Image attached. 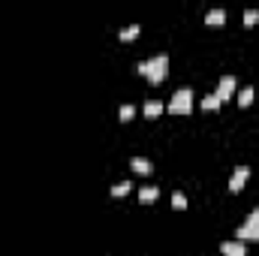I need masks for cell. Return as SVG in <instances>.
Listing matches in <instances>:
<instances>
[{"label":"cell","mask_w":259,"mask_h":256,"mask_svg":"<svg viewBox=\"0 0 259 256\" xmlns=\"http://www.w3.org/2000/svg\"><path fill=\"white\" fill-rule=\"evenodd\" d=\"M136 70H139L148 82L160 85L163 78H166V73H169V55H154L148 60H139V63H136Z\"/></svg>","instance_id":"6da1fadb"},{"label":"cell","mask_w":259,"mask_h":256,"mask_svg":"<svg viewBox=\"0 0 259 256\" xmlns=\"http://www.w3.org/2000/svg\"><path fill=\"white\" fill-rule=\"evenodd\" d=\"M166 109L172 115H190V112H193V90H190V88H178L172 93V100H169Z\"/></svg>","instance_id":"7a4b0ae2"},{"label":"cell","mask_w":259,"mask_h":256,"mask_svg":"<svg viewBox=\"0 0 259 256\" xmlns=\"http://www.w3.org/2000/svg\"><path fill=\"white\" fill-rule=\"evenodd\" d=\"M235 238L238 241H259V205L247 214V220L235 229Z\"/></svg>","instance_id":"3957f363"},{"label":"cell","mask_w":259,"mask_h":256,"mask_svg":"<svg viewBox=\"0 0 259 256\" xmlns=\"http://www.w3.org/2000/svg\"><path fill=\"white\" fill-rule=\"evenodd\" d=\"M235 88H238V82H235V75L232 73H229V75H223L220 78V85H217V100H220V103H226L229 97H235Z\"/></svg>","instance_id":"277c9868"},{"label":"cell","mask_w":259,"mask_h":256,"mask_svg":"<svg viewBox=\"0 0 259 256\" xmlns=\"http://www.w3.org/2000/svg\"><path fill=\"white\" fill-rule=\"evenodd\" d=\"M250 178V169L247 166H235V172H232V178H229V190L232 193H238L241 187H244V181Z\"/></svg>","instance_id":"5b68a950"},{"label":"cell","mask_w":259,"mask_h":256,"mask_svg":"<svg viewBox=\"0 0 259 256\" xmlns=\"http://www.w3.org/2000/svg\"><path fill=\"white\" fill-rule=\"evenodd\" d=\"M220 253L223 256H244V253H247V247H244V241H223Z\"/></svg>","instance_id":"8992f818"},{"label":"cell","mask_w":259,"mask_h":256,"mask_svg":"<svg viewBox=\"0 0 259 256\" xmlns=\"http://www.w3.org/2000/svg\"><path fill=\"white\" fill-rule=\"evenodd\" d=\"M223 21H226V9H223V6L208 9V15H205V24H208V28H220Z\"/></svg>","instance_id":"52a82bcc"},{"label":"cell","mask_w":259,"mask_h":256,"mask_svg":"<svg viewBox=\"0 0 259 256\" xmlns=\"http://www.w3.org/2000/svg\"><path fill=\"white\" fill-rule=\"evenodd\" d=\"M130 169H136L139 175H151L154 172V166H151V160H148V157H133L130 160Z\"/></svg>","instance_id":"ba28073f"},{"label":"cell","mask_w":259,"mask_h":256,"mask_svg":"<svg viewBox=\"0 0 259 256\" xmlns=\"http://www.w3.org/2000/svg\"><path fill=\"white\" fill-rule=\"evenodd\" d=\"M157 196H160V190H157L154 184H148V187H142V190H139V202H142V205H151V202H157Z\"/></svg>","instance_id":"9c48e42d"},{"label":"cell","mask_w":259,"mask_h":256,"mask_svg":"<svg viewBox=\"0 0 259 256\" xmlns=\"http://www.w3.org/2000/svg\"><path fill=\"white\" fill-rule=\"evenodd\" d=\"M163 109H166V105H163L160 100H148V103L142 105V112H145V118H157V115H163Z\"/></svg>","instance_id":"30bf717a"},{"label":"cell","mask_w":259,"mask_h":256,"mask_svg":"<svg viewBox=\"0 0 259 256\" xmlns=\"http://www.w3.org/2000/svg\"><path fill=\"white\" fill-rule=\"evenodd\" d=\"M202 109H205V112H217V109H220L217 93H205V97H202Z\"/></svg>","instance_id":"8fae6325"},{"label":"cell","mask_w":259,"mask_h":256,"mask_svg":"<svg viewBox=\"0 0 259 256\" xmlns=\"http://www.w3.org/2000/svg\"><path fill=\"white\" fill-rule=\"evenodd\" d=\"M139 30H142L139 24H127V28H121V30H118V36L127 43V39H136V36H139Z\"/></svg>","instance_id":"7c38bea8"},{"label":"cell","mask_w":259,"mask_h":256,"mask_svg":"<svg viewBox=\"0 0 259 256\" xmlns=\"http://www.w3.org/2000/svg\"><path fill=\"white\" fill-rule=\"evenodd\" d=\"M253 97H256V93H253V88H241V90L235 93L238 105H250V103H253Z\"/></svg>","instance_id":"4fadbf2b"},{"label":"cell","mask_w":259,"mask_h":256,"mask_svg":"<svg viewBox=\"0 0 259 256\" xmlns=\"http://www.w3.org/2000/svg\"><path fill=\"white\" fill-rule=\"evenodd\" d=\"M130 190H133V184H130V181H118V184L112 187V196H115V199H121V196H127Z\"/></svg>","instance_id":"5bb4252c"},{"label":"cell","mask_w":259,"mask_h":256,"mask_svg":"<svg viewBox=\"0 0 259 256\" xmlns=\"http://www.w3.org/2000/svg\"><path fill=\"white\" fill-rule=\"evenodd\" d=\"M172 208H175V211H184V208H187V196L175 190V193H172Z\"/></svg>","instance_id":"9a60e30c"},{"label":"cell","mask_w":259,"mask_h":256,"mask_svg":"<svg viewBox=\"0 0 259 256\" xmlns=\"http://www.w3.org/2000/svg\"><path fill=\"white\" fill-rule=\"evenodd\" d=\"M256 21H259V9H253V6L244 9V24H247V28H253Z\"/></svg>","instance_id":"2e32d148"},{"label":"cell","mask_w":259,"mask_h":256,"mask_svg":"<svg viewBox=\"0 0 259 256\" xmlns=\"http://www.w3.org/2000/svg\"><path fill=\"white\" fill-rule=\"evenodd\" d=\"M118 115H121V120H133V115H136V109H133V105H130V103H124V105H121V109H118Z\"/></svg>","instance_id":"e0dca14e"}]
</instances>
